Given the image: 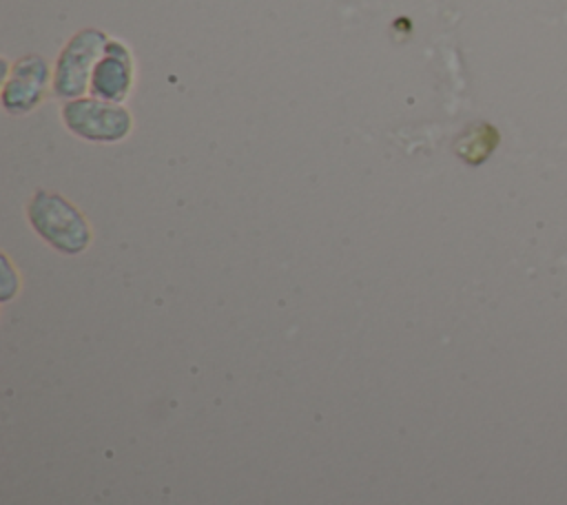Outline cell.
I'll use <instances>...</instances> for the list:
<instances>
[{"instance_id": "1", "label": "cell", "mask_w": 567, "mask_h": 505, "mask_svg": "<svg viewBox=\"0 0 567 505\" xmlns=\"http://www.w3.org/2000/svg\"><path fill=\"white\" fill-rule=\"evenodd\" d=\"M27 217L33 230L64 255H80L91 244L86 219L58 193L38 190L27 206Z\"/></svg>"}, {"instance_id": "2", "label": "cell", "mask_w": 567, "mask_h": 505, "mask_svg": "<svg viewBox=\"0 0 567 505\" xmlns=\"http://www.w3.org/2000/svg\"><path fill=\"white\" fill-rule=\"evenodd\" d=\"M109 35L100 29H80L62 47L55 66L51 91L58 100L69 102L84 97L91 86V75L100 62Z\"/></svg>"}, {"instance_id": "3", "label": "cell", "mask_w": 567, "mask_h": 505, "mask_svg": "<svg viewBox=\"0 0 567 505\" xmlns=\"http://www.w3.org/2000/svg\"><path fill=\"white\" fill-rule=\"evenodd\" d=\"M62 122L80 140L95 144H113L124 140L133 128V117L126 106L84 95L62 102Z\"/></svg>"}, {"instance_id": "4", "label": "cell", "mask_w": 567, "mask_h": 505, "mask_svg": "<svg viewBox=\"0 0 567 505\" xmlns=\"http://www.w3.org/2000/svg\"><path fill=\"white\" fill-rule=\"evenodd\" d=\"M51 82V69L42 55L27 53L18 58L2 80V109L9 115L31 113L44 100Z\"/></svg>"}, {"instance_id": "5", "label": "cell", "mask_w": 567, "mask_h": 505, "mask_svg": "<svg viewBox=\"0 0 567 505\" xmlns=\"http://www.w3.org/2000/svg\"><path fill=\"white\" fill-rule=\"evenodd\" d=\"M133 55L128 47L115 38H109L100 62L93 69L89 95L122 104L133 86Z\"/></svg>"}, {"instance_id": "6", "label": "cell", "mask_w": 567, "mask_h": 505, "mask_svg": "<svg viewBox=\"0 0 567 505\" xmlns=\"http://www.w3.org/2000/svg\"><path fill=\"white\" fill-rule=\"evenodd\" d=\"M496 144H498V131L487 122H478V124L467 126L458 135L456 144H454V151L463 162L481 164L492 155Z\"/></svg>"}]
</instances>
